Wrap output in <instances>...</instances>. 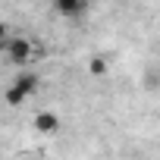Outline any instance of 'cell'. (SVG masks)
Returning <instances> with one entry per match:
<instances>
[{"label":"cell","mask_w":160,"mask_h":160,"mask_svg":"<svg viewBox=\"0 0 160 160\" xmlns=\"http://www.w3.org/2000/svg\"><path fill=\"white\" fill-rule=\"evenodd\" d=\"M38 88H41V75H38L35 69H22V72L13 78V82H10V88H7L3 98H7L10 107H22V104H25Z\"/></svg>","instance_id":"cell-1"},{"label":"cell","mask_w":160,"mask_h":160,"mask_svg":"<svg viewBox=\"0 0 160 160\" xmlns=\"http://www.w3.org/2000/svg\"><path fill=\"white\" fill-rule=\"evenodd\" d=\"M35 132H38V135H57V132H60V116H57L53 110L35 113Z\"/></svg>","instance_id":"cell-4"},{"label":"cell","mask_w":160,"mask_h":160,"mask_svg":"<svg viewBox=\"0 0 160 160\" xmlns=\"http://www.w3.org/2000/svg\"><path fill=\"white\" fill-rule=\"evenodd\" d=\"M0 47H3L7 60H10V63H16V66H28V63L38 57L35 41H32V38H22V35H10Z\"/></svg>","instance_id":"cell-2"},{"label":"cell","mask_w":160,"mask_h":160,"mask_svg":"<svg viewBox=\"0 0 160 160\" xmlns=\"http://www.w3.org/2000/svg\"><path fill=\"white\" fill-rule=\"evenodd\" d=\"M53 10L63 19H82L88 13V0H53Z\"/></svg>","instance_id":"cell-3"},{"label":"cell","mask_w":160,"mask_h":160,"mask_svg":"<svg viewBox=\"0 0 160 160\" xmlns=\"http://www.w3.org/2000/svg\"><path fill=\"white\" fill-rule=\"evenodd\" d=\"M7 38H10V25H7V22H0V44H3Z\"/></svg>","instance_id":"cell-6"},{"label":"cell","mask_w":160,"mask_h":160,"mask_svg":"<svg viewBox=\"0 0 160 160\" xmlns=\"http://www.w3.org/2000/svg\"><path fill=\"white\" fill-rule=\"evenodd\" d=\"M16 160H35V157H28V154H22V157H16Z\"/></svg>","instance_id":"cell-7"},{"label":"cell","mask_w":160,"mask_h":160,"mask_svg":"<svg viewBox=\"0 0 160 160\" xmlns=\"http://www.w3.org/2000/svg\"><path fill=\"white\" fill-rule=\"evenodd\" d=\"M88 72H91V75H107V72H110V63H107L104 57H91V63H88Z\"/></svg>","instance_id":"cell-5"}]
</instances>
